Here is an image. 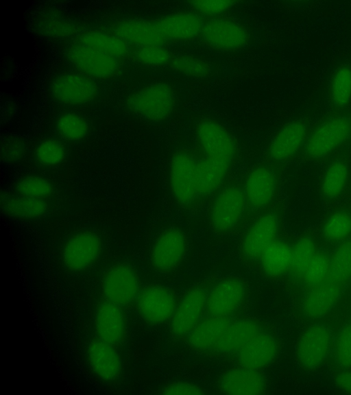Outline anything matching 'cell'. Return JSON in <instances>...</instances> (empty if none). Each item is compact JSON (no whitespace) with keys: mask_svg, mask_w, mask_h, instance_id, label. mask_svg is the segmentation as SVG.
<instances>
[{"mask_svg":"<svg viewBox=\"0 0 351 395\" xmlns=\"http://www.w3.org/2000/svg\"><path fill=\"white\" fill-rule=\"evenodd\" d=\"M238 156L233 135L211 119L196 128L194 148L177 151L171 160L170 187L176 202L193 210L208 201L230 178Z\"/></svg>","mask_w":351,"mask_h":395,"instance_id":"cell-1","label":"cell"},{"mask_svg":"<svg viewBox=\"0 0 351 395\" xmlns=\"http://www.w3.org/2000/svg\"><path fill=\"white\" fill-rule=\"evenodd\" d=\"M351 143V110L329 111L311 126L298 158L322 161Z\"/></svg>","mask_w":351,"mask_h":395,"instance_id":"cell-2","label":"cell"},{"mask_svg":"<svg viewBox=\"0 0 351 395\" xmlns=\"http://www.w3.org/2000/svg\"><path fill=\"white\" fill-rule=\"evenodd\" d=\"M284 212L283 202L279 200L241 230L238 250L245 266L256 270L265 249L284 233Z\"/></svg>","mask_w":351,"mask_h":395,"instance_id":"cell-3","label":"cell"},{"mask_svg":"<svg viewBox=\"0 0 351 395\" xmlns=\"http://www.w3.org/2000/svg\"><path fill=\"white\" fill-rule=\"evenodd\" d=\"M208 202V220L213 232L220 236L239 234L247 212L241 179L229 178Z\"/></svg>","mask_w":351,"mask_h":395,"instance_id":"cell-4","label":"cell"},{"mask_svg":"<svg viewBox=\"0 0 351 395\" xmlns=\"http://www.w3.org/2000/svg\"><path fill=\"white\" fill-rule=\"evenodd\" d=\"M285 167L263 160L252 166L243 176L247 206L244 226L280 200L281 178Z\"/></svg>","mask_w":351,"mask_h":395,"instance_id":"cell-5","label":"cell"},{"mask_svg":"<svg viewBox=\"0 0 351 395\" xmlns=\"http://www.w3.org/2000/svg\"><path fill=\"white\" fill-rule=\"evenodd\" d=\"M250 294L249 283L233 275L217 277L206 301V317L235 318L245 315Z\"/></svg>","mask_w":351,"mask_h":395,"instance_id":"cell-6","label":"cell"},{"mask_svg":"<svg viewBox=\"0 0 351 395\" xmlns=\"http://www.w3.org/2000/svg\"><path fill=\"white\" fill-rule=\"evenodd\" d=\"M351 143L324 158L318 182L320 198L329 208L339 204L351 187Z\"/></svg>","mask_w":351,"mask_h":395,"instance_id":"cell-7","label":"cell"},{"mask_svg":"<svg viewBox=\"0 0 351 395\" xmlns=\"http://www.w3.org/2000/svg\"><path fill=\"white\" fill-rule=\"evenodd\" d=\"M217 277L213 275L192 285L179 298L169 320V331L174 340L184 342L203 318L208 296Z\"/></svg>","mask_w":351,"mask_h":395,"instance_id":"cell-8","label":"cell"},{"mask_svg":"<svg viewBox=\"0 0 351 395\" xmlns=\"http://www.w3.org/2000/svg\"><path fill=\"white\" fill-rule=\"evenodd\" d=\"M127 105L132 112L145 119L161 121L172 114L176 97L170 85L159 82L144 87L130 95Z\"/></svg>","mask_w":351,"mask_h":395,"instance_id":"cell-9","label":"cell"},{"mask_svg":"<svg viewBox=\"0 0 351 395\" xmlns=\"http://www.w3.org/2000/svg\"><path fill=\"white\" fill-rule=\"evenodd\" d=\"M280 350V339L275 328L268 323L260 333L227 360L236 366L263 370L275 361Z\"/></svg>","mask_w":351,"mask_h":395,"instance_id":"cell-10","label":"cell"},{"mask_svg":"<svg viewBox=\"0 0 351 395\" xmlns=\"http://www.w3.org/2000/svg\"><path fill=\"white\" fill-rule=\"evenodd\" d=\"M311 128L307 119L293 120L285 124L274 135L264 160L287 166L296 158Z\"/></svg>","mask_w":351,"mask_h":395,"instance_id":"cell-11","label":"cell"},{"mask_svg":"<svg viewBox=\"0 0 351 395\" xmlns=\"http://www.w3.org/2000/svg\"><path fill=\"white\" fill-rule=\"evenodd\" d=\"M267 324L263 320L245 315L236 318L205 355L227 360L260 333Z\"/></svg>","mask_w":351,"mask_h":395,"instance_id":"cell-12","label":"cell"},{"mask_svg":"<svg viewBox=\"0 0 351 395\" xmlns=\"http://www.w3.org/2000/svg\"><path fill=\"white\" fill-rule=\"evenodd\" d=\"M179 298L173 290L163 285H149L140 290L136 299L141 316L151 324L170 320Z\"/></svg>","mask_w":351,"mask_h":395,"instance_id":"cell-13","label":"cell"},{"mask_svg":"<svg viewBox=\"0 0 351 395\" xmlns=\"http://www.w3.org/2000/svg\"><path fill=\"white\" fill-rule=\"evenodd\" d=\"M188 249L186 234L178 228H169L156 239L151 251V263L158 272L168 273L182 262Z\"/></svg>","mask_w":351,"mask_h":395,"instance_id":"cell-14","label":"cell"},{"mask_svg":"<svg viewBox=\"0 0 351 395\" xmlns=\"http://www.w3.org/2000/svg\"><path fill=\"white\" fill-rule=\"evenodd\" d=\"M102 288L109 301L125 305L136 300L140 291V283L133 267L125 263H119L106 272Z\"/></svg>","mask_w":351,"mask_h":395,"instance_id":"cell-15","label":"cell"},{"mask_svg":"<svg viewBox=\"0 0 351 395\" xmlns=\"http://www.w3.org/2000/svg\"><path fill=\"white\" fill-rule=\"evenodd\" d=\"M69 61L84 73L94 77L113 75L119 67V58L81 43L68 50Z\"/></svg>","mask_w":351,"mask_h":395,"instance_id":"cell-16","label":"cell"},{"mask_svg":"<svg viewBox=\"0 0 351 395\" xmlns=\"http://www.w3.org/2000/svg\"><path fill=\"white\" fill-rule=\"evenodd\" d=\"M200 35L208 45L226 51L241 49L249 40L244 27L228 19L210 20L203 25Z\"/></svg>","mask_w":351,"mask_h":395,"instance_id":"cell-17","label":"cell"},{"mask_svg":"<svg viewBox=\"0 0 351 395\" xmlns=\"http://www.w3.org/2000/svg\"><path fill=\"white\" fill-rule=\"evenodd\" d=\"M50 91L58 101L70 105L84 104L97 95L96 84L89 78L75 73H64L51 82Z\"/></svg>","mask_w":351,"mask_h":395,"instance_id":"cell-18","label":"cell"},{"mask_svg":"<svg viewBox=\"0 0 351 395\" xmlns=\"http://www.w3.org/2000/svg\"><path fill=\"white\" fill-rule=\"evenodd\" d=\"M330 330L323 325H313L300 335L296 345V359L304 368H315L325 360L331 344Z\"/></svg>","mask_w":351,"mask_h":395,"instance_id":"cell-19","label":"cell"},{"mask_svg":"<svg viewBox=\"0 0 351 395\" xmlns=\"http://www.w3.org/2000/svg\"><path fill=\"white\" fill-rule=\"evenodd\" d=\"M292 239L284 232L265 249L255 270L262 278L275 280L288 274Z\"/></svg>","mask_w":351,"mask_h":395,"instance_id":"cell-20","label":"cell"},{"mask_svg":"<svg viewBox=\"0 0 351 395\" xmlns=\"http://www.w3.org/2000/svg\"><path fill=\"white\" fill-rule=\"evenodd\" d=\"M101 250L100 238L90 231L80 232L72 236L65 243L62 259L65 265L75 271L90 265Z\"/></svg>","mask_w":351,"mask_h":395,"instance_id":"cell-21","label":"cell"},{"mask_svg":"<svg viewBox=\"0 0 351 395\" xmlns=\"http://www.w3.org/2000/svg\"><path fill=\"white\" fill-rule=\"evenodd\" d=\"M217 387L223 394H263L267 389V380L262 370L237 366L220 376Z\"/></svg>","mask_w":351,"mask_h":395,"instance_id":"cell-22","label":"cell"},{"mask_svg":"<svg viewBox=\"0 0 351 395\" xmlns=\"http://www.w3.org/2000/svg\"><path fill=\"white\" fill-rule=\"evenodd\" d=\"M235 318L204 317L184 342L193 350L205 355Z\"/></svg>","mask_w":351,"mask_h":395,"instance_id":"cell-23","label":"cell"},{"mask_svg":"<svg viewBox=\"0 0 351 395\" xmlns=\"http://www.w3.org/2000/svg\"><path fill=\"white\" fill-rule=\"evenodd\" d=\"M154 24L165 40L192 38L200 34L204 25L192 12L172 14L155 21Z\"/></svg>","mask_w":351,"mask_h":395,"instance_id":"cell-24","label":"cell"},{"mask_svg":"<svg viewBox=\"0 0 351 395\" xmlns=\"http://www.w3.org/2000/svg\"><path fill=\"white\" fill-rule=\"evenodd\" d=\"M351 280V239L339 243L330 256L325 279L320 283L340 294Z\"/></svg>","mask_w":351,"mask_h":395,"instance_id":"cell-25","label":"cell"},{"mask_svg":"<svg viewBox=\"0 0 351 395\" xmlns=\"http://www.w3.org/2000/svg\"><path fill=\"white\" fill-rule=\"evenodd\" d=\"M87 354L93 370L101 379L112 381L121 373V359L112 344L100 339L93 340L88 345Z\"/></svg>","mask_w":351,"mask_h":395,"instance_id":"cell-26","label":"cell"},{"mask_svg":"<svg viewBox=\"0 0 351 395\" xmlns=\"http://www.w3.org/2000/svg\"><path fill=\"white\" fill-rule=\"evenodd\" d=\"M322 239L330 242H342L351 235V206L336 204L329 209L318 227Z\"/></svg>","mask_w":351,"mask_h":395,"instance_id":"cell-27","label":"cell"},{"mask_svg":"<svg viewBox=\"0 0 351 395\" xmlns=\"http://www.w3.org/2000/svg\"><path fill=\"white\" fill-rule=\"evenodd\" d=\"M95 326L99 339L110 344L120 342L124 333V318L119 305L109 300L101 304Z\"/></svg>","mask_w":351,"mask_h":395,"instance_id":"cell-28","label":"cell"},{"mask_svg":"<svg viewBox=\"0 0 351 395\" xmlns=\"http://www.w3.org/2000/svg\"><path fill=\"white\" fill-rule=\"evenodd\" d=\"M115 36L140 47L162 45L166 41L154 22L142 20L128 21L120 23L115 28Z\"/></svg>","mask_w":351,"mask_h":395,"instance_id":"cell-29","label":"cell"},{"mask_svg":"<svg viewBox=\"0 0 351 395\" xmlns=\"http://www.w3.org/2000/svg\"><path fill=\"white\" fill-rule=\"evenodd\" d=\"M1 207L2 211L11 217L23 219H33L43 216L49 208L44 199H38L13 194L1 193Z\"/></svg>","mask_w":351,"mask_h":395,"instance_id":"cell-30","label":"cell"},{"mask_svg":"<svg viewBox=\"0 0 351 395\" xmlns=\"http://www.w3.org/2000/svg\"><path fill=\"white\" fill-rule=\"evenodd\" d=\"M328 99L329 111L350 109L351 104V64L339 65L330 80Z\"/></svg>","mask_w":351,"mask_h":395,"instance_id":"cell-31","label":"cell"},{"mask_svg":"<svg viewBox=\"0 0 351 395\" xmlns=\"http://www.w3.org/2000/svg\"><path fill=\"white\" fill-rule=\"evenodd\" d=\"M317 252L315 242L311 236L304 235L293 238L291 265L287 276L299 281L308 263Z\"/></svg>","mask_w":351,"mask_h":395,"instance_id":"cell-32","label":"cell"},{"mask_svg":"<svg viewBox=\"0 0 351 395\" xmlns=\"http://www.w3.org/2000/svg\"><path fill=\"white\" fill-rule=\"evenodd\" d=\"M80 43L117 58L125 56L128 51L125 41L117 36L99 32L84 33L80 38Z\"/></svg>","mask_w":351,"mask_h":395,"instance_id":"cell-33","label":"cell"},{"mask_svg":"<svg viewBox=\"0 0 351 395\" xmlns=\"http://www.w3.org/2000/svg\"><path fill=\"white\" fill-rule=\"evenodd\" d=\"M56 130L59 136L66 141H78L88 133V124L82 116L74 113L62 115L56 121Z\"/></svg>","mask_w":351,"mask_h":395,"instance_id":"cell-34","label":"cell"},{"mask_svg":"<svg viewBox=\"0 0 351 395\" xmlns=\"http://www.w3.org/2000/svg\"><path fill=\"white\" fill-rule=\"evenodd\" d=\"M329 260L328 254L317 250L304 270L300 281L308 289L320 284L327 275Z\"/></svg>","mask_w":351,"mask_h":395,"instance_id":"cell-35","label":"cell"},{"mask_svg":"<svg viewBox=\"0 0 351 395\" xmlns=\"http://www.w3.org/2000/svg\"><path fill=\"white\" fill-rule=\"evenodd\" d=\"M15 190L21 195L44 199L53 192L52 184L46 179L36 176H29L16 182Z\"/></svg>","mask_w":351,"mask_h":395,"instance_id":"cell-36","label":"cell"},{"mask_svg":"<svg viewBox=\"0 0 351 395\" xmlns=\"http://www.w3.org/2000/svg\"><path fill=\"white\" fill-rule=\"evenodd\" d=\"M169 64L173 70L187 76L205 77L210 71L207 62L191 56L182 55L172 57Z\"/></svg>","mask_w":351,"mask_h":395,"instance_id":"cell-37","label":"cell"},{"mask_svg":"<svg viewBox=\"0 0 351 395\" xmlns=\"http://www.w3.org/2000/svg\"><path fill=\"white\" fill-rule=\"evenodd\" d=\"M65 149L58 141L47 139L40 143L36 148L35 155L38 161L47 166L60 163L64 158Z\"/></svg>","mask_w":351,"mask_h":395,"instance_id":"cell-38","label":"cell"},{"mask_svg":"<svg viewBox=\"0 0 351 395\" xmlns=\"http://www.w3.org/2000/svg\"><path fill=\"white\" fill-rule=\"evenodd\" d=\"M136 59L141 63L152 67L162 66L169 64L172 56L161 45L140 47L135 53Z\"/></svg>","mask_w":351,"mask_h":395,"instance_id":"cell-39","label":"cell"},{"mask_svg":"<svg viewBox=\"0 0 351 395\" xmlns=\"http://www.w3.org/2000/svg\"><path fill=\"white\" fill-rule=\"evenodd\" d=\"M337 362L347 370L351 369V324L344 326L338 333L335 344Z\"/></svg>","mask_w":351,"mask_h":395,"instance_id":"cell-40","label":"cell"},{"mask_svg":"<svg viewBox=\"0 0 351 395\" xmlns=\"http://www.w3.org/2000/svg\"><path fill=\"white\" fill-rule=\"evenodd\" d=\"M191 6L198 12L216 15L228 10L234 3L231 1H190Z\"/></svg>","mask_w":351,"mask_h":395,"instance_id":"cell-41","label":"cell"},{"mask_svg":"<svg viewBox=\"0 0 351 395\" xmlns=\"http://www.w3.org/2000/svg\"><path fill=\"white\" fill-rule=\"evenodd\" d=\"M25 144L19 139H9L2 143L1 156L5 161H16L25 152Z\"/></svg>","mask_w":351,"mask_h":395,"instance_id":"cell-42","label":"cell"},{"mask_svg":"<svg viewBox=\"0 0 351 395\" xmlns=\"http://www.w3.org/2000/svg\"><path fill=\"white\" fill-rule=\"evenodd\" d=\"M162 394L171 395H199L203 394L204 392L195 384L189 382L177 381L165 386Z\"/></svg>","mask_w":351,"mask_h":395,"instance_id":"cell-43","label":"cell"},{"mask_svg":"<svg viewBox=\"0 0 351 395\" xmlns=\"http://www.w3.org/2000/svg\"><path fill=\"white\" fill-rule=\"evenodd\" d=\"M335 381L339 389L346 393L351 394V370H347L339 374Z\"/></svg>","mask_w":351,"mask_h":395,"instance_id":"cell-44","label":"cell"},{"mask_svg":"<svg viewBox=\"0 0 351 395\" xmlns=\"http://www.w3.org/2000/svg\"><path fill=\"white\" fill-rule=\"evenodd\" d=\"M350 197H351V187H350ZM350 206H351V204H350Z\"/></svg>","mask_w":351,"mask_h":395,"instance_id":"cell-45","label":"cell"},{"mask_svg":"<svg viewBox=\"0 0 351 395\" xmlns=\"http://www.w3.org/2000/svg\"></svg>","mask_w":351,"mask_h":395,"instance_id":"cell-46","label":"cell"}]
</instances>
